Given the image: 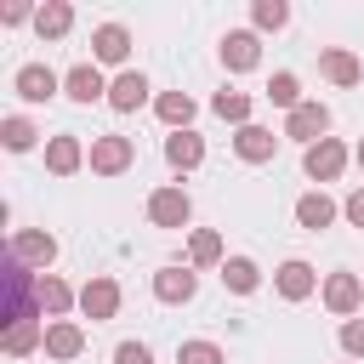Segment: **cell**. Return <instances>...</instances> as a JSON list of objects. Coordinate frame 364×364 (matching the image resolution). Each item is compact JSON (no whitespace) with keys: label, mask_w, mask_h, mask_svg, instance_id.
Instances as JSON below:
<instances>
[{"label":"cell","mask_w":364,"mask_h":364,"mask_svg":"<svg viewBox=\"0 0 364 364\" xmlns=\"http://www.w3.org/2000/svg\"><path fill=\"white\" fill-rule=\"evenodd\" d=\"M188 216H193V199L182 188H154L148 193V222L154 228H188Z\"/></svg>","instance_id":"6da1fadb"},{"label":"cell","mask_w":364,"mask_h":364,"mask_svg":"<svg viewBox=\"0 0 364 364\" xmlns=\"http://www.w3.org/2000/svg\"><path fill=\"white\" fill-rule=\"evenodd\" d=\"M131 159H136V148H131V136H119V131H108V136L91 142V171H102V176H119Z\"/></svg>","instance_id":"7a4b0ae2"},{"label":"cell","mask_w":364,"mask_h":364,"mask_svg":"<svg viewBox=\"0 0 364 364\" xmlns=\"http://www.w3.org/2000/svg\"><path fill=\"white\" fill-rule=\"evenodd\" d=\"M341 165H347V148H341L336 136H324V142H313V148L301 154V171H307L313 182H336Z\"/></svg>","instance_id":"3957f363"},{"label":"cell","mask_w":364,"mask_h":364,"mask_svg":"<svg viewBox=\"0 0 364 364\" xmlns=\"http://www.w3.org/2000/svg\"><path fill=\"white\" fill-rule=\"evenodd\" d=\"M324 131H330V108L324 102H301L290 119H284V136H296V142H324Z\"/></svg>","instance_id":"277c9868"},{"label":"cell","mask_w":364,"mask_h":364,"mask_svg":"<svg viewBox=\"0 0 364 364\" xmlns=\"http://www.w3.org/2000/svg\"><path fill=\"white\" fill-rule=\"evenodd\" d=\"M6 256L23 262V267H51V262H57V239L28 228V233H11V250H6Z\"/></svg>","instance_id":"5b68a950"},{"label":"cell","mask_w":364,"mask_h":364,"mask_svg":"<svg viewBox=\"0 0 364 364\" xmlns=\"http://www.w3.org/2000/svg\"><path fill=\"white\" fill-rule=\"evenodd\" d=\"M11 85H17V97H23V102H51V97H57V85H63V80H57V74H51V68H46V63H23V68H17V80H11Z\"/></svg>","instance_id":"8992f818"},{"label":"cell","mask_w":364,"mask_h":364,"mask_svg":"<svg viewBox=\"0 0 364 364\" xmlns=\"http://www.w3.org/2000/svg\"><path fill=\"white\" fill-rule=\"evenodd\" d=\"M80 313H85L91 324L114 318V313H119V284H114V279H91V284L80 290Z\"/></svg>","instance_id":"52a82bcc"},{"label":"cell","mask_w":364,"mask_h":364,"mask_svg":"<svg viewBox=\"0 0 364 364\" xmlns=\"http://www.w3.org/2000/svg\"><path fill=\"white\" fill-rule=\"evenodd\" d=\"M222 63H228L233 74L256 68V63H262V46H256V34H250V28H228V34H222Z\"/></svg>","instance_id":"ba28073f"},{"label":"cell","mask_w":364,"mask_h":364,"mask_svg":"<svg viewBox=\"0 0 364 364\" xmlns=\"http://www.w3.org/2000/svg\"><path fill=\"white\" fill-rule=\"evenodd\" d=\"M318 68H324L330 85H358V80H364V63H358L347 46H324V51H318Z\"/></svg>","instance_id":"9c48e42d"},{"label":"cell","mask_w":364,"mask_h":364,"mask_svg":"<svg viewBox=\"0 0 364 364\" xmlns=\"http://www.w3.org/2000/svg\"><path fill=\"white\" fill-rule=\"evenodd\" d=\"M273 148H279V136H273L267 125H239V136H233V154H239L245 165H267Z\"/></svg>","instance_id":"30bf717a"},{"label":"cell","mask_w":364,"mask_h":364,"mask_svg":"<svg viewBox=\"0 0 364 364\" xmlns=\"http://www.w3.org/2000/svg\"><path fill=\"white\" fill-rule=\"evenodd\" d=\"M358 301H364V284H358V273H330L324 279V307L330 313H358Z\"/></svg>","instance_id":"8fae6325"},{"label":"cell","mask_w":364,"mask_h":364,"mask_svg":"<svg viewBox=\"0 0 364 364\" xmlns=\"http://www.w3.org/2000/svg\"><path fill=\"white\" fill-rule=\"evenodd\" d=\"M142 102H148V80H142L136 68H125V74L108 85V108H119V114H136Z\"/></svg>","instance_id":"7c38bea8"},{"label":"cell","mask_w":364,"mask_h":364,"mask_svg":"<svg viewBox=\"0 0 364 364\" xmlns=\"http://www.w3.org/2000/svg\"><path fill=\"white\" fill-rule=\"evenodd\" d=\"M193 290H199V279H193L188 267H159V273H154V296L171 301V307H176V301H193Z\"/></svg>","instance_id":"4fadbf2b"},{"label":"cell","mask_w":364,"mask_h":364,"mask_svg":"<svg viewBox=\"0 0 364 364\" xmlns=\"http://www.w3.org/2000/svg\"><path fill=\"white\" fill-rule=\"evenodd\" d=\"M34 301H40V313L63 318V313H68V307H74L80 296H74V290H68V284H63L57 273H40V279H34Z\"/></svg>","instance_id":"5bb4252c"},{"label":"cell","mask_w":364,"mask_h":364,"mask_svg":"<svg viewBox=\"0 0 364 364\" xmlns=\"http://www.w3.org/2000/svg\"><path fill=\"white\" fill-rule=\"evenodd\" d=\"M91 57H97V63H125V57H131V34H125L119 23H102V28L91 34Z\"/></svg>","instance_id":"9a60e30c"},{"label":"cell","mask_w":364,"mask_h":364,"mask_svg":"<svg viewBox=\"0 0 364 364\" xmlns=\"http://www.w3.org/2000/svg\"><path fill=\"white\" fill-rule=\"evenodd\" d=\"M63 91H68L74 102H97V97H108V85H102L97 63H80V68H68V74H63Z\"/></svg>","instance_id":"2e32d148"},{"label":"cell","mask_w":364,"mask_h":364,"mask_svg":"<svg viewBox=\"0 0 364 364\" xmlns=\"http://www.w3.org/2000/svg\"><path fill=\"white\" fill-rule=\"evenodd\" d=\"M80 159H85V148H80V136H74V131H63V136H51V142H46V165H51L57 176H74V171H80Z\"/></svg>","instance_id":"e0dca14e"},{"label":"cell","mask_w":364,"mask_h":364,"mask_svg":"<svg viewBox=\"0 0 364 364\" xmlns=\"http://www.w3.org/2000/svg\"><path fill=\"white\" fill-rule=\"evenodd\" d=\"M46 353H51V358H80V353H85V330L68 324V318L46 324Z\"/></svg>","instance_id":"ac0fdd59"},{"label":"cell","mask_w":364,"mask_h":364,"mask_svg":"<svg viewBox=\"0 0 364 364\" xmlns=\"http://www.w3.org/2000/svg\"><path fill=\"white\" fill-rule=\"evenodd\" d=\"M165 159H171L176 171H193V165L205 159V136H193V131H171V136H165Z\"/></svg>","instance_id":"d6986e66"},{"label":"cell","mask_w":364,"mask_h":364,"mask_svg":"<svg viewBox=\"0 0 364 364\" xmlns=\"http://www.w3.org/2000/svg\"><path fill=\"white\" fill-rule=\"evenodd\" d=\"M273 284H279V296H284V301H307L318 279H313V267H307V262H284Z\"/></svg>","instance_id":"ffe728a7"},{"label":"cell","mask_w":364,"mask_h":364,"mask_svg":"<svg viewBox=\"0 0 364 364\" xmlns=\"http://www.w3.org/2000/svg\"><path fill=\"white\" fill-rule=\"evenodd\" d=\"M222 284H228L233 296H250V290L262 284V267H256L250 256H228V262H222Z\"/></svg>","instance_id":"44dd1931"},{"label":"cell","mask_w":364,"mask_h":364,"mask_svg":"<svg viewBox=\"0 0 364 364\" xmlns=\"http://www.w3.org/2000/svg\"><path fill=\"white\" fill-rule=\"evenodd\" d=\"M34 28H40V40H63V34L74 28V6H63V0L40 6V11H34Z\"/></svg>","instance_id":"7402d4cb"},{"label":"cell","mask_w":364,"mask_h":364,"mask_svg":"<svg viewBox=\"0 0 364 364\" xmlns=\"http://www.w3.org/2000/svg\"><path fill=\"white\" fill-rule=\"evenodd\" d=\"M296 222L318 233V228H330V222H336V205H330L324 193H301V199H296Z\"/></svg>","instance_id":"603a6c76"},{"label":"cell","mask_w":364,"mask_h":364,"mask_svg":"<svg viewBox=\"0 0 364 364\" xmlns=\"http://www.w3.org/2000/svg\"><path fill=\"white\" fill-rule=\"evenodd\" d=\"M154 114H159L165 125H176V131H188V119H193V97H188V91H165V97L154 102Z\"/></svg>","instance_id":"cb8c5ba5"},{"label":"cell","mask_w":364,"mask_h":364,"mask_svg":"<svg viewBox=\"0 0 364 364\" xmlns=\"http://www.w3.org/2000/svg\"><path fill=\"white\" fill-rule=\"evenodd\" d=\"M34 347H46V330H40L34 318H23V324H6V353H11V358L34 353Z\"/></svg>","instance_id":"d4e9b609"},{"label":"cell","mask_w":364,"mask_h":364,"mask_svg":"<svg viewBox=\"0 0 364 364\" xmlns=\"http://www.w3.org/2000/svg\"><path fill=\"white\" fill-rule=\"evenodd\" d=\"M267 102H279V108L296 114V108H301V80H296V74H273V80H267Z\"/></svg>","instance_id":"484cf974"},{"label":"cell","mask_w":364,"mask_h":364,"mask_svg":"<svg viewBox=\"0 0 364 364\" xmlns=\"http://www.w3.org/2000/svg\"><path fill=\"white\" fill-rule=\"evenodd\" d=\"M0 142H6L11 154H28V148H34V125H28L23 114H11V119H0Z\"/></svg>","instance_id":"4316f807"},{"label":"cell","mask_w":364,"mask_h":364,"mask_svg":"<svg viewBox=\"0 0 364 364\" xmlns=\"http://www.w3.org/2000/svg\"><path fill=\"white\" fill-rule=\"evenodd\" d=\"M188 256H193V267H216V262H222V239H216L210 228H199V233L188 239Z\"/></svg>","instance_id":"83f0119b"},{"label":"cell","mask_w":364,"mask_h":364,"mask_svg":"<svg viewBox=\"0 0 364 364\" xmlns=\"http://www.w3.org/2000/svg\"><path fill=\"white\" fill-rule=\"evenodd\" d=\"M222 119H233V125H250V97L245 91H216V102H210Z\"/></svg>","instance_id":"f1b7e54d"},{"label":"cell","mask_w":364,"mask_h":364,"mask_svg":"<svg viewBox=\"0 0 364 364\" xmlns=\"http://www.w3.org/2000/svg\"><path fill=\"white\" fill-rule=\"evenodd\" d=\"M176 364H228L216 341H182L176 347Z\"/></svg>","instance_id":"f546056e"},{"label":"cell","mask_w":364,"mask_h":364,"mask_svg":"<svg viewBox=\"0 0 364 364\" xmlns=\"http://www.w3.org/2000/svg\"><path fill=\"white\" fill-rule=\"evenodd\" d=\"M250 17H256V28H284V23H290V6H284V0H256Z\"/></svg>","instance_id":"4dcf8cb0"},{"label":"cell","mask_w":364,"mask_h":364,"mask_svg":"<svg viewBox=\"0 0 364 364\" xmlns=\"http://www.w3.org/2000/svg\"><path fill=\"white\" fill-rule=\"evenodd\" d=\"M341 353L347 358H364V318H347L341 324Z\"/></svg>","instance_id":"1f68e13d"},{"label":"cell","mask_w":364,"mask_h":364,"mask_svg":"<svg viewBox=\"0 0 364 364\" xmlns=\"http://www.w3.org/2000/svg\"><path fill=\"white\" fill-rule=\"evenodd\" d=\"M114 364H154V353H148L142 341H119V347H114Z\"/></svg>","instance_id":"d6a6232c"},{"label":"cell","mask_w":364,"mask_h":364,"mask_svg":"<svg viewBox=\"0 0 364 364\" xmlns=\"http://www.w3.org/2000/svg\"><path fill=\"white\" fill-rule=\"evenodd\" d=\"M28 17H34V11H28V6H23V0H17V6H6V11H0V23H11V28H17V23H28Z\"/></svg>","instance_id":"836d02e7"},{"label":"cell","mask_w":364,"mask_h":364,"mask_svg":"<svg viewBox=\"0 0 364 364\" xmlns=\"http://www.w3.org/2000/svg\"><path fill=\"white\" fill-rule=\"evenodd\" d=\"M347 222H353V228H364V188L347 199Z\"/></svg>","instance_id":"e575fe53"},{"label":"cell","mask_w":364,"mask_h":364,"mask_svg":"<svg viewBox=\"0 0 364 364\" xmlns=\"http://www.w3.org/2000/svg\"><path fill=\"white\" fill-rule=\"evenodd\" d=\"M358 165H364V136H358Z\"/></svg>","instance_id":"d590c367"}]
</instances>
